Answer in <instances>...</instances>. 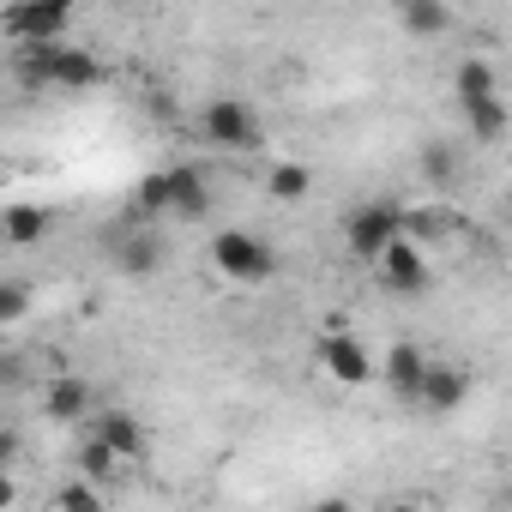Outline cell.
<instances>
[{"label": "cell", "mask_w": 512, "mask_h": 512, "mask_svg": "<svg viewBox=\"0 0 512 512\" xmlns=\"http://www.w3.org/2000/svg\"><path fill=\"white\" fill-rule=\"evenodd\" d=\"M398 25L410 37H440V31H452V7H440V0H404Z\"/></svg>", "instance_id": "19"}, {"label": "cell", "mask_w": 512, "mask_h": 512, "mask_svg": "<svg viewBox=\"0 0 512 512\" xmlns=\"http://www.w3.org/2000/svg\"><path fill=\"white\" fill-rule=\"evenodd\" d=\"M31 308H37L31 284H19V278H0V332H13L19 320H31Z\"/></svg>", "instance_id": "21"}, {"label": "cell", "mask_w": 512, "mask_h": 512, "mask_svg": "<svg viewBox=\"0 0 512 512\" xmlns=\"http://www.w3.org/2000/svg\"><path fill=\"white\" fill-rule=\"evenodd\" d=\"M109 260H115V272H127V278H151V272L163 266V247H157V235H121V241L109 247Z\"/></svg>", "instance_id": "15"}, {"label": "cell", "mask_w": 512, "mask_h": 512, "mask_svg": "<svg viewBox=\"0 0 512 512\" xmlns=\"http://www.w3.org/2000/svg\"><path fill=\"white\" fill-rule=\"evenodd\" d=\"M85 434H91V440H103L121 464H133V458L145 452V422H139V416H127V410H97V416L85 422Z\"/></svg>", "instance_id": "11"}, {"label": "cell", "mask_w": 512, "mask_h": 512, "mask_svg": "<svg viewBox=\"0 0 512 512\" xmlns=\"http://www.w3.org/2000/svg\"><path fill=\"white\" fill-rule=\"evenodd\" d=\"M73 470H79V482H97V488H103V482H115V476H121L127 464H121V458H115V452H109L103 440L79 434V446H73Z\"/></svg>", "instance_id": "17"}, {"label": "cell", "mask_w": 512, "mask_h": 512, "mask_svg": "<svg viewBox=\"0 0 512 512\" xmlns=\"http://www.w3.org/2000/svg\"><path fill=\"white\" fill-rule=\"evenodd\" d=\"M19 506V482H13V470H0V512H13Z\"/></svg>", "instance_id": "24"}, {"label": "cell", "mask_w": 512, "mask_h": 512, "mask_svg": "<svg viewBox=\"0 0 512 512\" xmlns=\"http://www.w3.org/2000/svg\"><path fill=\"white\" fill-rule=\"evenodd\" d=\"M19 73L49 91H91L103 79V61L79 43H61V49H19Z\"/></svg>", "instance_id": "1"}, {"label": "cell", "mask_w": 512, "mask_h": 512, "mask_svg": "<svg viewBox=\"0 0 512 512\" xmlns=\"http://www.w3.org/2000/svg\"><path fill=\"white\" fill-rule=\"evenodd\" d=\"M199 127H205V139L217 151H253V145H260V115H253L241 97H211Z\"/></svg>", "instance_id": "6"}, {"label": "cell", "mask_w": 512, "mask_h": 512, "mask_svg": "<svg viewBox=\"0 0 512 512\" xmlns=\"http://www.w3.org/2000/svg\"><path fill=\"white\" fill-rule=\"evenodd\" d=\"M464 127H470V139H476V145H500V139H506V127H512L506 97H488V103L464 109Z\"/></svg>", "instance_id": "18"}, {"label": "cell", "mask_w": 512, "mask_h": 512, "mask_svg": "<svg viewBox=\"0 0 512 512\" xmlns=\"http://www.w3.org/2000/svg\"><path fill=\"white\" fill-rule=\"evenodd\" d=\"M422 374H428V356H422V344H416V338H392V344H386V356H380V374H374V380H386V392H392V398L416 404V392H422Z\"/></svg>", "instance_id": "9"}, {"label": "cell", "mask_w": 512, "mask_h": 512, "mask_svg": "<svg viewBox=\"0 0 512 512\" xmlns=\"http://www.w3.org/2000/svg\"><path fill=\"white\" fill-rule=\"evenodd\" d=\"M0 380H25V362H7V356H0Z\"/></svg>", "instance_id": "26"}, {"label": "cell", "mask_w": 512, "mask_h": 512, "mask_svg": "<svg viewBox=\"0 0 512 512\" xmlns=\"http://www.w3.org/2000/svg\"><path fill=\"white\" fill-rule=\"evenodd\" d=\"M266 193H272L278 205H302V199L314 193V169H308V163H272Z\"/></svg>", "instance_id": "20"}, {"label": "cell", "mask_w": 512, "mask_h": 512, "mask_svg": "<svg viewBox=\"0 0 512 512\" xmlns=\"http://www.w3.org/2000/svg\"><path fill=\"white\" fill-rule=\"evenodd\" d=\"M314 362H320V374H326L332 386H344V392H356V386H368V380L380 374V356L368 350V338H356V332H344V326L320 332Z\"/></svg>", "instance_id": "3"}, {"label": "cell", "mask_w": 512, "mask_h": 512, "mask_svg": "<svg viewBox=\"0 0 512 512\" xmlns=\"http://www.w3.org/2000/svg\"><path fill=\"white\" fill-rule=\"evenodd\" d=\"M49 229H55V217H49V205H37V199L0 205V241H13V247H37V241H49Z\"/></svg>", "instance_id": "13"}, {"label": "cell", "mask_w": 512, "mask_h": 512, "mask_svg": "<svg viewBox=\"0 0 512 512\" xmlns=\"http://www.w3.org/2000/svg\"><path fill=\"white\" fill-rule=\"evenodd\" d=\"M37 404H43V416L49 422H61V428H85L97 410V392H91V380L85 374H55V380H43V392H37Z\"/></svg>", "instance_id": "8"}, {"label": "cell", "mask_w": 512, "mask_h": 512, "mask_svg": "<svg viewBox=\"0 0 512 512\" xmlns=\"http://www.w3.org/2000/svg\"><path fill=\"white\" fill-rule=\"evenodd\" d=\"M0 31L13 37V49H61L73 31V7H7Z\"/></svg>", "instance_id": "5"}, {"label": "cell", "mask_w": 512, "mask_h": 512, "mask_svg": "<svg viewBox=\"0 0 512 512\" xmlns=\"http://www.w3.org/2000/svg\"><path fill=\"white\" fill-rule=\"evenodd\" d=\"M19 428H0V470H13V458H19Z\"/></svg>", "instance_id": "23"}, {"label": "cell", "mask_w": 512, "mask_h": 512, "mask_svg": "<svg viewBox=\"0 0 512 512\" xmlns=\"http://www.w3.org/2000/svg\"><path fill=\"white\" fill-rule=\"evenodd\" d=\"M422 175H428V187H458L464 181V145H452V139H428L422 145Z\"/></svg>", "instance_id": "16"}, {"label": "cell", "mask_w": 512, "mask_h": 512, "mask_svg": "<svg viewBox=\"0 0 512 512\" xmlns=\"http://www.w3.org/2000/svg\"><path fill=\"white\" fill-rule=\"evenodd\" d=\"M55 512H109V500H103V488L97 482H61V494H55Z\"/></svg>", "instance_id": "22"}, {"label": "cell", "mask_w": 512, "mask_h": 512, "mask_svg": "<svg viewBox=\"0 0 512 512\" xmlns=\"http://www.w3.org/2000/svg\"><path fill=\"white\" fill-rule=\"evenodd\" d=\"M157 175H163V211H175V217H205L211 211V187L193 163H169Z\"/></svg>", "instance_id": "10"}, {"label": "cell", "mask_w": 512, "mask_h": 512, "mask_svg": "<svg viewBox=\"0 0 512 512\" xmlns=\"http://www.w3.org/2000/svg\"><path fill=\"white\" fill-rule=\"evenodd\" d=\"M374 278L392 290V296H422L428 284H434V272H428V253L416 247V241H392L386 253H380V260H374Z\"/></svg>", "instance_id": "7"}, {"label": "cell", "mask_w": 512, "mask_h": 512, "mask_svg": "<svg viewBox=\"0 0 512 512\" xmlns=\"http://www.w3.org/2000/svg\"><path fill=\"white\" fill-rule=\"evenodd\" d=\"M398 241V205L392 199H368V205H356L350 217H344V247L356 253V260H380V253Z\"/></svg>", "instance_id": "4"}, {"label": "cell", "mask_w": 512, "mask_h": 512, "mask_svg": "<svg viewBox=\"0 0 512 512\" xmlns=\"http://www.w3.org/2000/svg\"><path fill=\"white\" fill-rule=\"evenodd\" d=\"M452 91H458V109H476V103L500 97V79H494V67L482 55H464L458 73H452Z\"/></svg>", "instance_id": "14"}, {"label": "cell", "mask_w": 512, "mask_h": 512, "mask_svg": "<svg viewBox=\"0 0 512 512\" xmlns=\"http://www.w3.org/2000/svg\"><path fill=\"white\" fill-rule=\"evenodd\" d=\"M211 266L229 284H266V278H278V253L253 229H217L211 235Z\"/></svg>", "instance_id": "2"}, {"label": "cell", "mask_w": 512, "mask_h": 512, "mask_svg": "<svg viewBox=\"0 0 512 512\" xmlns=\"http://www.w3.org/2000/svg\"><path fill=\"white\" fill-rule=\"evenodd\" d=\"M314 512H356V500H344V494H326V500H314Z\"/></svg>", "instance_id": "25"}, {"label": "cell", "mask_w": 512, "mask_h": 512, "mask_svg": "<svg viewBox=\"0 0 512 512\" xmlns=\"http://www.w3.org/2000/svg\"><path fill=\"white\" fill-rule=\"evenodd\" d=\"M464 398H470V374H464V368H452V362H428L416 404H428L434 416H452V410H464Z\"/></svg>", "instance_id": "12"}, {"label": "cell", "mask_w": 512, "mask_h": 512, "mask_svg": "<svg viewBox=\"0 0 512 512\" xmlns=\"http://www.w3.org/2000/svg\"><path fill=\"white\" fill-rule=\"evenodd\" d=\"M386 512H428V506H422V500H392Z\"/></svg>", "instance_id": "27"}]
</instances>
